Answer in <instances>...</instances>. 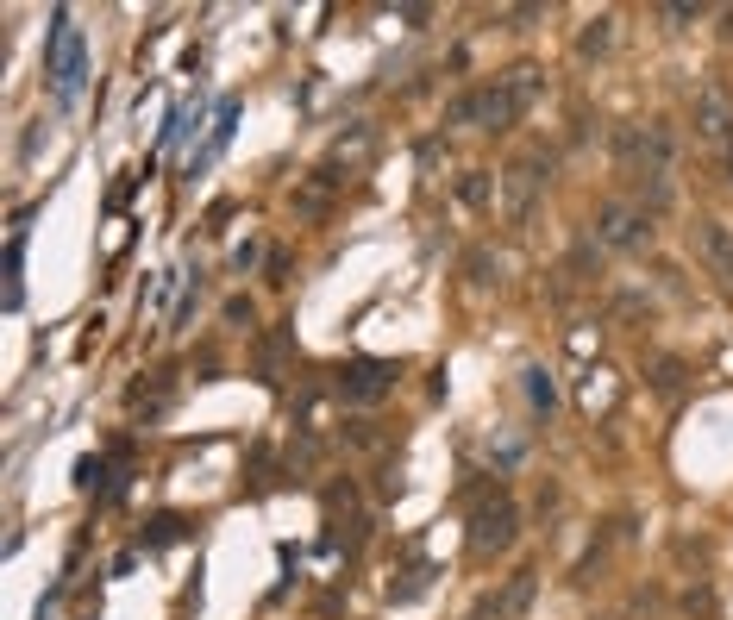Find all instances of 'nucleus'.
I'll use <instances>...</instances> for the list:
<instances>
[{
	"label": "nucleus",
	"instance_id": "1",
	"mask_svg": "<svg viewBox=\"0 0 733 620\" xmlns=\"http://www.w3.org/2000/svg\"><path fill=\"white\" fill-rule=\"evenodd\" d=\"M520 88L514 82H489V88H470V94H458L452 107H445V126H489V132H502V126H514L520 119Z\"/></svg>",
	"mask_w": 733,
	"mask_h": 620
},
{
	"label": "nucleus",
	"instance_id": "2",
	"mask_svg": "<svg viewBox=\"0 0 733 620\" xmlns=\"http://www.w3.org/2000/svg\"><path fill=\"white\" fill-rule=\"evenodd\" d=\"M44 76H51V94H57L63 107L82 94L88 51H82V32L69 26V13H51V57H44Z\"/></svg>",
	"mask_w": 733,
	"mask_h": 620
},
{
	"label": "nucleus",
	"instance_id": "3",
	"mask_svg": "<svg viewBox=\"0 0 733 620\" xmlns=\"http://www.w3.org/2000/svg\"><path fill=\"white\" fill-rule=\"evenodd\" d=\"M514 545V502L508 495H483L477 520H470V552L489 558V552H508Z\"/></svg>",
	"mask_w": 733,
	"mask_h": 620
},
{
	"label": "nucleus",
	"instance_id": "4",
	"mask_svg": "<svg viewBox=\"0 0 733 620\" xmlns=\"http://www.w3.org/2000/svg\"><path fill=\"white\" fill-rule=\"evenodd\" d=\"M696 132L708 138V145H727V157H733V107H727L721 88H702L696 94Z\"/></svg>",
	"mask_w": 733,
	"mask_h": 620
},
{
	"label": "nucleus",
	"instance_id": "5",
	"mask_svg": "<svg viewBox=\"0 0 733 620\" xmlns=\"http://www.w3.org/2000/svg\"><path fill=\"white\" fill-rule=\"evenodd\" d=\"M389 364H376V357H358V364H345L339 370V389H345V401H383L389 395Z\"/></svg>",
	"mask_w": 733,
	"mask_h": 620
},
{
	"label": "nucleus",
	"instance_id": "6",
	"mask_svg": "<svg viewBox=\"0 0 733 620\" xmlns=\"http://www.w3.org/2000/svg\"><path fill=\"white\" fill-rule=\"evenodd\" d=\"M596 232H602V245H646V238H652L646 213H633V207H621V201H608V207L596 213Z\"/></svg>",
	"mask_w": 733,
	"mask_h": 620
},
{
	"label": "nucleus",
	"instance_id": "7",
	"mask_svg": "<svg viewBox=\"0 0 733 620\" xmlns=\"http://www.w3.org/2000/svg\"><path fill=\"white\" fill-rule=\"evenodd\" d=\"M702 257L715 264L721 282H733V232H727L721 220H702Z\"/></svg>",
	"mask_w": 733,
	"mask_h": 620
},
{
	"label": "nucleus",
	"instance_id": "8",
	"mask_svg": "<svg viewBox=\"0 0 733 620\" xmlns=\"http://www.w3.org/2000/svg\"><path fill=\"white\" fill-rule=\"evenodd\" d=\"M533 188H539V176H533V163H514L508 170V213L520 220L527 213V201H533Z\"/></svg>",
	"mask_w": 733,
	"mask_h": 620
},
{
	"label": "nucleus",
	"instance_id": "9",
	"mask_svg": "<svg viewBox=\"0 0 733 620\" xmlns=\"http://www.w3.org/2000/svg\"><path fill=\"white\" fill-rule=\"evenodd\" d=\"M19 226H26V213H19ZM19 264H26V232H13V245H7V307L26 301V289H19Z\"/></svg>",
	"mask_w": 733,
	"mask_h": 620
},
{
	"label": "nucleus",
	"instance_id": "10",
	"mask_svg": "<svg viewBox=\"0 0 733 620\" xmlns=\"http://www.w3.org/2000/svg\"><path fill=\"white\" fill-rule=\"evenodd\" d=\"M608 26H614V19H596V26H589V32L577 38V51H583V57H596V51H608Z\"/></svg>",
	"mask_w": 733,
	"mask_h": 620
},
{
	"label": "nucleus",
	"instance_id": "11",
	"mask_svg": "<svg viewBox=\"0 0 733 620\" xmlns=\"http://www.w3.org/2000/svg\"><path fill=\"white\" fill-rule=\"evenodd\" d=\"M232 119H239V101H220V126H214V145H207V151H226V138H232Z\"/></svg>",
	"mask_w": 733,
	"mask_h": 620
},
{
	"label": "nucleus",
	"instance_id": "12",
	"mask_svg": "<svg viewBox=\"0 0 733 620\" xmlns=\"http://www.w3.org/2000/svg\"><path fill=\"white\" fill-rule=\"evenodd\" d=\"M170 539H182V520L176 514H157L151 520V545H170Z\"/></svg>",
	"mask_w": 733,
	"mask_h": 620
},
{
	"label": "nucleus",
	"instance_id": "13",
	"mask_svg": "<svg viewBox=\"0 0 733 620\" xmlns=\"http://www.w3.org/2000/svg\"><path fill=\"white\" fill-rule=\"evenodd\" d=\"M527 389H533V408H552V376L546 370H527Z\"/></svg>",
	"mask_w": 733,
	"mask_h": 620
},
{
	"label": "nucleus",
	"instance_id": "14",
	"mask_svg": "<svg viewBox=\"0 0 733 620\" xmlns=\"http://www.w3.org/2000/svg\"><path fill=\"white\" fill-rule=\"evenodd\" d=\"M458 195H464L470 207H483V201H489V182H483V170H477V176H464V188H458Z\"/></svg>",
	"mask_w": 733,
	"mask_h": 620
},
{
	"label": "nucleus",
	"instance_id": "15",
	"mask_svg": "<svg viewBox=\"0 0 733 620\" xmlns=\"http://www.w3.org/2000/svg\"><path fill=\"white\" fill-rule=\"evenodd\" d=\"M527 595H533V570H520L514 589H508V608H527Z\"/></svg>",
	"mask_w": 733,
	"mask_h": 620
},
{
	"label": "nucleus",
	"instance_id": "16",
	"mask_svg": "<svg viewBox=\"0 0 733 620\" xmlns=\"http://www.w3.org/2000/svg\"><path fill=\"white\" fill-rule=\"evenodd\" d=\"M226 320H232V326H251V301L232 295V301H226Z\"/></svg>",
	"mask_w": 733,
	"mask_h": 620
}]
</instances>
